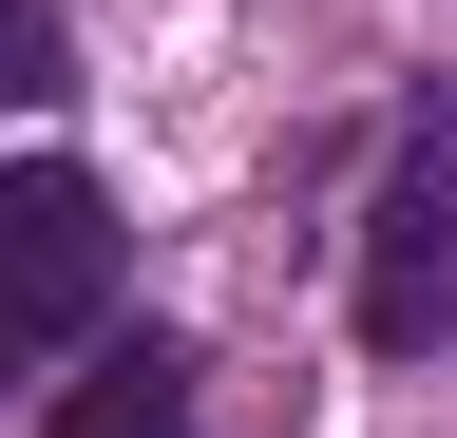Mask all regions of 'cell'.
<instances>
[{
  "label": "cell",
  "mask_w": 457,
  "mask_h": 438,
  "mask_svg": "<svg viewBox=\"0 0 457 438\" xmlns=\"http://www.w3.org/2000/svg\"><path fill=\"white\" fill-rule=\"evenodd\" d=\"M96 305H114V191L96 172H0V381H20L38 343H96Z\"/></svg>",
  "instance_id": "cell-1"
},
{
  "label": "cell",
  "mask_w": 457,
  "mask_h": 438,
  "mask_svg": "<svg viewBox=\"0 0 457 438\" xmlns=\"http://www.w3.org/2000/svg\"><path fill=\"white\" fill-rule=\"evenodd\" d=\"M343 324H362V362H438L457 343V172H438V153L362 210V305H343Z\"/></svg>",
  "instance_id": "cell-2"
},
{
  "label": "cell",
  "mask_w": 457,
  "mask_h": 438,
  "mask_svg": "<svg viewBox=\"0 0 457 438\" xmlns=\"http://www.w3.org/2000/svg\"><path fill=\"white\" fill-rule=\"evenodd\" d=\"M57 438H191V343H96L77 362V401H57Z\"/></svg>",
  "instance_id": "cell-3"
},
{
  "label": "cell",
  "mask_w": 457,
  "mask_h": 438,
  "mask_svg": "<svg viewBox=\"0 0 457 438\" xmlns=\"http://www.w3.org/2000/svg\"><path fill=\"white\" fill-rule=\"evenodd\" d=\"M57 77H77V38H57V0H0V115H38Z\"/></svg>",
  "instance_id": "cell-4"
}]
</instances>
